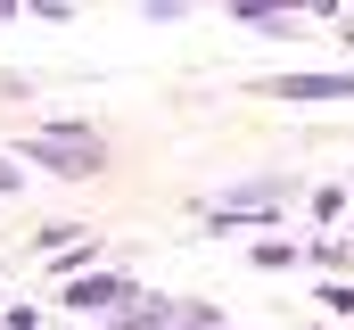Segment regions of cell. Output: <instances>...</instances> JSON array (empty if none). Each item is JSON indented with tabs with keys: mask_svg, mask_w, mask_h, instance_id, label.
Masks as SVG:
<instances>
[{
	"mask_svg": "<svg viewBox=\"0 0 354 330\" xmlns=\"http://www.w3.org/2000/svg\"><path fill=\"white\" fill-rule=\"evenodd\" d=\"M25 165H50L58 182H91L107 165V141L91 124H41V132H25Z\"/></svg>",
	"mask_w": 354,
	"mask_h": 330,
	"instance_id": "1",
	"label": "cell"
},
{
	"mask_svg": "<svg viewBox=\"0 0 354 330\" xmlns=\"http://www.w3.org/2000/svg\"><path fill=\"white\" fill-rule=\"evenodd\" d=\"M288 198H297V182H288V173H264V182L223 190V198L206 207V223H214V232H231V223H256V215H272V207H288Z\"/></svg>",
	"mask_w": 354,
	"mask_h": 330,
	"instance_id": "2",
	"label": "cell"
},
{
	"mask_svg": "<svg viewBox=\"0 0 354 330\" xmlns=\"http://www.w3.org/2000/svg\"><path fill=\"white\" fill-rule=\"evenodd\" d=\"M132 297H140V289H132L124 272H83V281H66V297H58V306H75V314H107V322H115Z\"/></svg>",
	"mask_w": 354,
	"mask_h": 330,
	"instance_id": "3",
	"label": "cell"
},
{
	"mask_svg": "<svg viewBox=\"0 0 354 330\" xmlns=\"http://www.w3.org/2000/svg\"><path fill=\"white\" fill-rule=\"evenodd\" d=\"M272 99H354V75H280Z\"/></svg>",
	"mask_w": 354,
	"mask_h": 330,
	"instance_id": "4",
	"label": "cell"
},
{
	"mask_svg": "<svg viewBox=\"0 0 354 330\" xmlns=\"http://www.w3.org/2000/svg\"><path fill=\"white\" fill-rule=\"evenodd\" d=\"M239 25H256V33H288L297 25V8H231Z\"/></svg>",
	"mask_w": 354,
	"mask_h": 330,
	"instance_id": "5",
	"label": "cell"
},
{
	"mask_svg": "<svg viewBox=\"0 0 354 330\" xmlns=\"http://www.w3.org/2000/svg\"><path fill=\"white\" fill-rule=\"evenodd\" d=\"M256 264H264V272H280V264H297V240H264V248H256Z\"/></svg>",
	"mask_w": 354,
	"mask_h": 330,
	"instance_id": "6",
	"label": "cell"
},
{
	"mask_svg": "<svg viewBox=\"0 0 354 330\" xmlns=\"http://www.w3.org/2000/svg\"><path fill=\"white\" fill-rule=\"evenodd\" d=\"M8 190H25V173H17V165H0V198H8Z\"/></svg>",
	"mask_w": 354,
	"mask_h": 330,
	"instance_id": "7",
	"label": "cell"
},
{
	"mask_svg": "<svg viewBox=\"0 0 354 330\" xmlns=\"http://www.w3.org/2000/svg\"><path fill=\"white\" fill-rule=\"evenodd\" d=\"M17 17H25V8H17V0H0V25H17Z\"/></svg>",
	"mask_w": 354,
	"mask_h": 330,
	"instance_id": "8",
	"label": "cell"
},
{
	"mask_svg": "<svg viewBox=\"0 0 354 330\" xmlns=\"http://www.w3.org/2000/svg\"><path fill=\"white\" fill-rule=\"evenodd\" d=\"M181 330H189V322H181Z\"/></svg>",
	"mask_w": 354,
	"mask_h": 330,
	"instance_id": "9",
	"label": "cell"
}]
</instances>
